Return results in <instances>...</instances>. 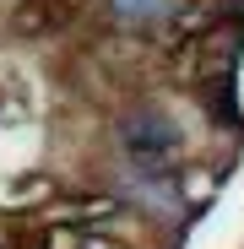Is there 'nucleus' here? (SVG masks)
<instances>
[{"instance_id":"nucleus-1","label":"nucleus","mask_w":244,"mask_h":249,"mask_svg":"<svg viewBox=\"0 0 244 249\" xmlns=\"http://www.w3.org/2000/svg\"><path fill=\"white\" fill-rule=\"evenodd\" d=\"M125 136H131V152H141V157H163L174 141H179V130L169 119H157L152 108H141L136 119H125Z\"/></svg>"},{"instance_id":"nucleus-2","label":"nucleus","mask_w":244,"mask_h":249,"mask_svg":"<svg viewBox=\"0 0 244 249\" xmlns=\"http://www.w3.org/2000/svg\"><path fill=\"white\" fill-rule=\"evenodd\" d=\"M109 6H114L119 22H157V17L174 11V0H109Z\"/></svg>"}]
</instances>
